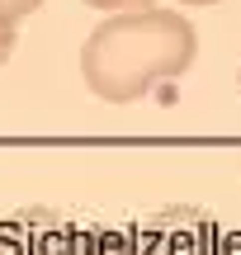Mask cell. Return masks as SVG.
I'll return each mask as SVG.
<instances>
[{
    "mask_svg": "<svg viewBox=\"0 0 241 255\" xmlns=\"http://www.w3.org/2000/svg\"><path fill=\"white\" fill-rule=\"evenodd\" d=\"M199 33L180 9H128L90 28L81 47V76L95 100L132 104L161 81H175L194 66Z\"/></svg>",
    "mask_w": 241,
    "mask_h": 255,
    "instance_id": "cell-1",
    "label": "cell"
},
{
    "mask_svg": "<svg viewBox=\"0 0 241 255\" xmlns=\"http://www.w3.org/2000/svg\"><path fill=\"white\" fill-rule=\"evenodd\" d=\"M76 227L47 208H19L0 222V255H76Z\"/></svg>",
    "mask_w": 241,
    "mask_h": 255,
    "instance_id": "cell-2",
    "label": "cell"
},
{
    "mask_svg": "<svg viewBox=\"0 0 241 255\" xmlns=\"http://www.w3.org/2000/svg\"><path fill=\"white\" fill-rule=\"evenodd\" d=\"M137 251H142V255H218L213 222H208L204 213L170 208V213H161L156 222L142 227Z\"/></svg>",
    "mask_w": 241,
    "mask_h": 255,
    "instance_id": "cell-3",
    "label": "cell"
},
{
    "mask_svg": "<svg viewBox=\"0 0 241 255\" xmlns=\"http://www.w3.org/2000/svg\"><path fill=\"white\" fill-rule=\"evenodd\" d=\"M76 255H142L137 251V237L132 232H119V227H95L76 241Z\"/></svg>",
    "mask_w": 241,
    "mask_h": 255,
    "instance_id": "cell-4",
    "label": "cell"
},
{
    "mask_svg": "<svg viewBox=\"0 0 241 255\" xmlns=\"http://www.w3.org/2000/svg\"><path fill=\"white\" fill-rule=\"evenodd\" d=\"M43 0H0V28H14L19 19H28Z\"/></svg>",
    "mask_w": 241,
    "mask_h": 255,
    "instance_id": "cell-5",
    "label": "cell"
},
{
    "mask_svg": "<svg viewBox=\"0 0 241 255\" xmlns=\"http://www.w3.org/2000/svg\"><path fill=\"white\" fill-rule=\"evenodd\" d=\"M81 5H90V9H104V14H128V9H151L156 0H81Z\"/></svg>",
    "mask_w": 241,
    "mask_h": 255,
    "instance_id": "cell-6",
    "label": "cell"
},
{
    "mask_svg": "<svg viewBox=\"0 0 241 255\" xmlns=\"http://www.w3.org/2000/svg\"><path fill=\"white\" fill-rule=\"evenodd\" d=\"M14 43H19V33H14V28H0V66L14 57Z\"/></svg>",
    "mask_w": 241,
    "mask_h": 255,
    "instance_id": "cell-7",
    "label": "cell"
},
{
    "mask_svg": "<svg viewBox=\"0 0 241 255\" xmlns=\"http://www.w3.org/2000/svg\"><path fill=\"white\" fill-rule=\"evenodd\" d=\"M175 5H223V0H175Z\"/></svg>",
    "mask_w": 241,
    "mask_h": 255,
    "instance_id": "cell-8",
    "label": "cell"
},
{
    "mask_svg": "<svg viewBox=\"0 0 241 255\" xmlns=\"http://www.w3.org/2000/svg\"><path fill=\"white\" fill-rule=\"evenodd\" d=\"M237 85H241V76H237Z\"/></svg>",
    "mask_w": 241,
    "mask_h": 255,
    "instance_id": "cell-9",
    "label": "cell"
}]
</instances>
